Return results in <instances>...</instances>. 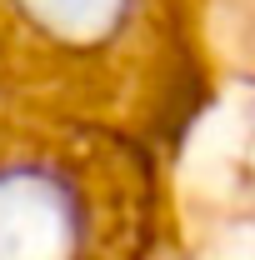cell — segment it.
Here are the masks:
<instances>
[{
    "label": "cell",
    "instance_id": "obj_2",
    "mask_svg": "<svg viewBox=\"0 0 255 260\" xmlns=\"http://www.w3.org/2000/svg\"><path fill=\"white\" fill-rule=\"evenodd\" d=\"M20 10V20L35 35H45L50 45L65 50H90L105 45L110 35L125 25L135 0H10Z\"/></svg>",
    "mask_w": 255,
    "mask_h": 260
},
{
    "label": "cell",
    "instance_id": "obj_1",
    "mask_svg": "<svg viewBox=\"0 0 255 260\" xmlns=\"http://www.w3.org/2000/svg\"><path fill=\"white\" fill-rule=\"evenodd\" d=\"M85 205L50 165H0V260H80Z\"/></svg>",
    "mask_w": 255,
    "mask_h": 260
}]
</instances>
